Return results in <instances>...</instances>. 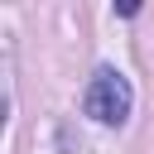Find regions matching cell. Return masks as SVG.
Returning <instances> with one entry per match:
<instances>
[{
  "label": "cell",
  "mask_w": 154,
  "mask_h": 154,
  "mask_svg": "<svg viewBox=\"0 0 154 154\" xmlns=\"http://www.w3.org/2000/svg\"><path fill=\"white\" fill-rule=\"evenodd\" d=\"M130 106H135V91H130V77L116 72V67H96L91 82H87V96H82V111L101 125H125L130 120Z\"/></svg>",
  "instance_id": "obj_1"
}]
</instances>
